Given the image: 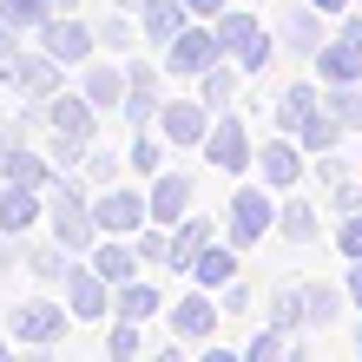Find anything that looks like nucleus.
Masks as SVG:
<instances>
[{
  "label": "nucleus",
  "instance_id": "2",
  "mask_svg": "<svg viewBox=\"0 0 362 362\" xmlns=\"http://www.w3.org/2000/svg\"><path fill=\"white\" fill-rule=\"evenodd\" d=\"M204 59H211V40L198 33V40H185V47H178V66H204Z\"/></svg>",
  "mask_w": 362,
  "mask_h": 362
},
{
  "label": "nucleus",
  "instance_id": "3",
  "mask_svg": "<svg viewBox=\"0 0 362 362\" xmlns=\"http://www.w3.org/2000/svg\"><path fill=\"white\" fill-rule=\"evenodd\" d=\"M238 224H244V230H257V224H264V204H257V198H244V211H238Z\"/></svg>",
  "mask_w": 362,
  "mask_h": 362
},
{
  "label": "nucleus",
  "instance_id": "1",
  "mask_svg": "<svg viewBox=\"0 0 362 362\" xmlns=\"http://www.w3.org/2000/svg\"><path fill=\"white\" fill-rule=\"evenodd\" d=\"M356 66H362V33H349V40H343V47H336V53H329V73H336V79H349Z\"/></svg>",
  "mask_w": 362,
  "mask_h": 362
},
{
  "label": "nucleus",
  "instance_id": "4",
  "mask_svg": "<svg viewBox=\"0 0 362 362\" xmlns=\"http://www.w3.org/2000/svg\"><path fill=\"white\" fill-rule=\"evenodd\" d=\"M191 7H218V0H191Z\"/></svg>",
  "mask_w": 362,
  "mask_h": 362
},
{
  "label": "nucleus",
  "instance_id": "5",
  "mask_svg": "<svg viewBox=\"0 0 362 362\" xmlns=\"http://www.w3.org/2000/svg\"><path fill=\"white\" fill-rule=\"evenodd\" d=\"M316 7H336V0H316Z\"/></svg>",
  "mask_w": 362,
  "mask_h": 362
}]
</instances>
